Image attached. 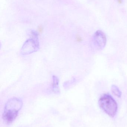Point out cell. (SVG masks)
Segmentation results:
<instances>
[{
    "label": "cell",
    "mask_w": 127,
    "mask_h": 127,
    "mask_svg": "<svg viewBox=\"0 0 127 127\" xmlns=\"http://www.w3.org/2000/svg\"><path fill=\"white\" fill-rule=\"evenodd\" d=\"M118 3L119 4H121L123 3V0H117Z\"/></svg>",
    "instance_id": "52a82bcc"
},
{
    "label": "cell",
    "mask_w": 127,
    "mask_h": 127,
    "mask_svg": "<svg viewBox=\"0 0 127 127\" xmlns=\"http://www.w3.org/2000/svg\"><path fill=\"white\" fill-rule=\"evenodd\" d=\"M107 42V38L105 33L101 30H98L94 33L92 38V44L97 50L103 49Z\"/></svg>",
    "instance_id": "277c9868"
},
{
    "label": "cell",
    "mask_w": 127,
    "mask_h": 127,
    "mask_svg": "<svg viewBox=\"0 0 127 127\" xmlns=\"http://www.w3.org/2000/svg\"><path fill=\"white\" fill-rule=\"evenodd\" d=\"M111 91L113 94L115 96L118 97H121V92L120 91L118 87L116 85H113L111 87Z\"/></svg>",
    "instance_id": "8992f818"
},
{
    "label": "cell",
    "mask_w": 127,
    "mask_h": 127,
    "mask_svg": "<svg viewBox=\"0 0 127 127\" xmlns=\"http://www.w3.org/2000/svg\"><path fill=\"white\" fill-rule=\"evenodd\" d=\"M53 84H52L53 91L55 93H59V79L56 76H53Z\"/></svg>",
    "instance_id": "5b68a950"
},
{
    "label": "cell",
    "mask_w": 127,
    "mask_h": 127,
    "mask_svg": "<svg viewBox=\"0 0 127 127\" xmlns=\"http://www.w3.org/2000/svg\"><path fill=\"white\" fill-rule=\"evenodd\" d=\"M32 34L33 38L27 40L22 48L21 53L22 55L30 54L37 51L39 48L37 33L33 31Z\"/></svg>",
    "instance_id": "3957f363"
},
{
    "label": "cell",
    "mask_w": 127,
    "mask_h": 127,
    "mask_svg": "<svg viewBox=\"0 0 127 127\" xmlns=\"http://www.w3.org/2000/svg\"><path fill=\"white\" fill-rule=\"evenodd\" d=\"M98 104L101 110L111 118L117 113L118 106L113 98L109 94H104L99 98Z\"/></svg>",
    "instance_id": "7a4b0ae2"
},
{
    "label": "cell",
    "mask_w": 127,
    "mask_h": 127,
    "mask_svg": "<svg viewBox=\"0 0 127 127\" xmlns=\"http://www.w3.org/2000/svg\"><path fill=\"white\" fill-rule=\"evenodd\" d=\"M22 105V101L19 98H13L8 100L4 105L2 113L4 122L7 124L12 123L17 118Z\"/></svg>",
    "instance_id": "6da1fadb"
}]
</instances>
